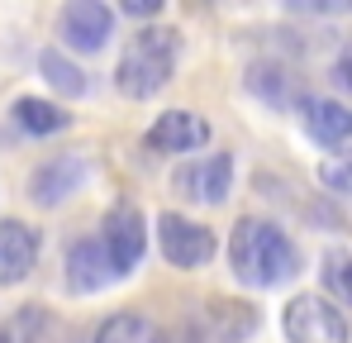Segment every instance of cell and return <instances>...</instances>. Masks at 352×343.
<instances>
[{
    "label": "cell",
    "mask_w": 352,
    "mask_h": 343,
    "mask_svg": "<svg viewBox=\"0 0 352 343\" xmlns=\"http://www.w3.org/2000/svg\"><path fill=\"white\" fill-rule=\"evenodd\" d=\"M229 267L243 286H286L300 272V253L295 243L286 238V229L272 225V220H238L234 238H229Z\"/></svg>",
    "instance_id": "obj_1"
},
{
    "label": "cell",
    "mask_w": 352,
    "mask_h": 343,
    "mask_svg": "<svg viewBox=\"0 0 352 343\" xmlns=\"http://www.w3.org/2000/svg\"><path fill=\"white\" fill-rule=\"evenodd\" d=\"M319 277H324L329 300L352 305V253H348V248H329V253H324V262H319Z\"/></svg>",
    "instance_id": "obj_18"
},
{
    "label": "cell",
    "mask_w": 352,
    "mask_h": 343,
    "mask_svg": "<svg viewBox=\"0 0 352 343\" xmlns=\"http://www.w3.org/2000/svg\"><path fill=\"white\" fill-rule=\"evenodd\" d=\"M248 91L262 96L267 105H291V101H295V81L281 72V67H267V62L248 67Z\"/></svg>",
    "instance_id": "obj_17"
},
{
    "label": "cell",
    "mask_w": 352,
    "mask_h": 343,
    "mask_svg": "<svg viewBox=\"0 0 352 343\" xmlns=\"http://www.w3.org/2000/svg\"><path fill=\"white\" fill-rule=\"evenodd\" d=\"M172 191L181 200H200V205H224L234 191V153H210L195 158L186 167H176Z\"/></svg>",
    "instance_id": "obj_6"
},
{
    "label": "cell",
    "mask_w": 352,
    "mask_h": 343,
    "mask_svg": "<svg viewBox=\"0 0 352 343\" xmlns=\"http://www.w3.org/2000/svg\"><path fill=\"white\" fill-rule=\"evenodd\" d=\"M157 248H162V258L181 267V272H195V267H205L210 258H214V229L195 225V220H186V215H157Z\"/></svg>",
    "instance_id": "obj_5"
},
{
    "label": "cell",
    "mask_w": 352,
    "mask_h": 343,
    "mask_svg": "<svg viewBox=\"0 0 352 343\" xmlns=\"http://www.w3.org/2000/svg\"><path fill=\"white\" fill-rule=\"evenodd\" d=\"M110 282H119L100 238H81L67 248V291L72 295H91V291H105Z\"/></svg>",
    "instance_id": "obj_11"
},
{
    "label": "cell",
    "mask_w": 352,
    "mask_h": 343,
    "mask_svg": "<svg viewBox=\"0 0 352 343\" xmlns=\"http://www.w3.org/2000/svg\"><path fill=\"white\" fill-rule=\"evenodd\" d=\"M295 14H314V19H343L352 14V0H286Z\"/></svg>",
    "instance_id": "obj_20"
},
{
    "label": "cell",
    "mask_w": 352,
    "mask_h": 343,
    "mask_svg": "<svg viewBox=\"0 0 352 343\" xmlns=\"http://www.w3.org/2000/svg\"><path fill=\"white\" fill-rule=\"evenodd\" d=\"M34 262H38V233L24 220H0V286L29 282Z\"/></svg>",
    "instance_id": "obj_10"
},
{
    "label": "cell",
    "mask_w": 352,
    "mask_h": 343,
    "mask_svg": "<svg viewBox=\"0 0 352 343\" xmlns=\"http://www.w3.org/2000/svg\"><path fill=\"white\" fill-rule=\"evenodd\" d=\"M162 5L167 0H119V10L133 14V19H153V14H162Z\"/></svg>",
    "instance_id": "obj_21"
},
{
    "label": "cell",
    "mask_w": 352,
    "mask_h": 343,
    "mask_svg": "<svg viewBox=\"0 0 352 343\" xmlns=\"http://www.w3.org/2000/svg\"><path fill=\"white\" fill-rule=\"evenodd\" d=\"M333 81H338L343 91H352V53H343L338 62H333Z\"/></svg>",
    "instance_id": "obj_22"
},
{
    "label": "cell",
    "mask_w": 352,
    "mask_h": 343,
    "mask_svg": "<svg viewBox=\"0 0 352 343\" xmlns=\"http://www.w3.org/2000/svg\"><path fill=\"white\" fill-rule=\"evenodd\" d=\"M48 329V310L43 305H19L14 315L0 320V343H43Z\"/></svg>",
    "instance_id": "obj_16"
},
{
    "label": "cell",
    "mask_w": 352,
    "mask_h": 343,
    "mask_svg": "<svg viewBox=\"0 0 352 343\" xmlns=\"http://www.w3.org/2000/svg\"><path fill=\"white\" fill-rule=\"evenodd\" d=\"M300 124H305V134H309L314 143H324V148H338V143L352 138V110L338 105V101H324V96H305V101H300Z\"/></svg>",
    "instance_id": "obj_12"
},
{
    "label": "cell",
    "mask_w": 352,
    "mask_h": 343,
    "mask_svg": "<svg viewBox=\"0 0 352 343\" xmlns=\"http://www.w3.org/2000/svg\"><path fill=\"white\" fill-rule=\"evenodd\" d=\"M319 181L333 191V196H352V153H329L319 163Z\"/></svg>",
    "instance_id": "obj_19"
},
{
    "label": "cell",
    "mask_w": 352,
    "mask_h": 343,
    "mask_svg": "<svg viewBox=\"0 0 352 343\" xmlns=\"http://www.w3.org/2000/svg\"><path fill=\"white\" fill-rule=\"evenodd\" d=\"M10 119H14L24 134H34V138L62 134V129L72 124V114L62 110V105H53V101H43V96H19L14 110H10Z\"/></svg>",
    "instance_id": "obj_13"
},
{
    "label": "cell",
    "mask_w": 352,
    "mask_h": 343,
    "mask_svg": "<svg viewBox=\"0 0 352 343\" xmlns=\"http://www.w3.org/2000/svg\"><path fill=\"white\" fill-rule=\"evenodd\" d=\"M176 53H181V34L176 29H138L115 67V91L129 101H153L176 72Z\"/></svg>",
    "instance_id": "obj_2"
},
{
    "label": "cell",
    "mask_w": 352,
    "mask_h": 343,
    "mask_svg": "<svg viewBox=\"0 0 352 343\" xmlns=\"http://www.w3.org/2000/svg\"><path fill=\"white\" fill-rule=\"evenodd\" d=\"M281 329H286L291 343H348V320H343V310H338L329 295H314V291L295 295L291 305H286Z\"/></svg>",
    "instance_id": "obj_3"
},
{
    "label": "cell",
    "mask_w": 352,
    "mask_h": 343,
    "mask_svg": "<svg viewBox=\"0 0 352 343\" xmlns=\"http://www.w3.org/2000/svg\"><path fill=\"white\" fill-rule=\"evenodd\" d=\"M96 343H167V334H162L148 315L124 310V315H110V320L96 329Z\"/></svg>",
    "instance_id": "obj_14"
},
{
    "label": "cell",
    "mask_w": 352,
    "mask_h": 343,
    "mask_svg": "<svg viewBox=\"0 0 352 343\" xmlns=\"http://www.w3.org/2000/svg\"><path fill=\"white\" fill-rule=\"evenodd\" d=\"M96 238H100V248H105L115 277H129V272L143 262V248H148V220L138 215V205L119 200V205L105 210V225H100Z\"/></svg>",
    "instance_id": "obj_4"
},
{
    "label": "cell",
    "mask_w": 352,
    "mask_h": 343,
    "mask_svg": "<svg viewBox=\"0 0 352 343\" xmlns=\"http://www.w3.org/2000/svg\"><path fill=\"white\" fill-rule=\"evenodd\" d=\"M58 34H62L67 48L96 53V48H105L110 34H115V10H110L105 0H67L62 14H58Z\"/></svg>",
    "instance_id": "obj_7"
},
{
    "label": "cell",
    "mask_w": 352,
    "mask_h": 343,
    "mask_svg": "<svg viewBox=\"0 0 352 343\" xmlns=\"http://www.w3.org/2000/svg\"><path fill=\"white\" fill-rule=\"evenodd\" d=\"M81 181H86V158L81 153H58V158H48V163L34 167L29 196L38 205H62L72 191H81Z\"/></svg>",
    "instance_id": "obj_9"
},
{
    "label": "cell",
    "mask_w": 352,
    "mask_h": 343,
    "mask_svg": "<svg viewBox=\"0 0 352 343\" xmlns=\"http://www.w3.org/2000/svg\"><path fill=\"white\" fill-rule=\"evenodd\" d=\"M143 143L153 153H195V148L210 143V119L205 114H190V110H167L148 124Z\"/></svg>",
    "instance_id": "obj_8"
},
{
    "label": "cell",
    "mask_w": 352,
    "mask_h": 343,
    "mask_svg": "<svg viewBox=\"0 0 352 343\" xmlns=\"http://www.w3.org/2000/svg\"><path fill=\"white\" fill-rule=\"evenodd\" d=\"M38 72L48 76V86L62 91V96H86V86H91L86 72H81L76 62H67L58 48H43V53H38Z\"/></svg>",
    "instance_id": "obj_15"
}]
</instances>
